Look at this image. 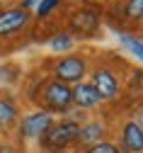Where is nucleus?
Segmentation results:
<instances>
[{
	"label": "nucleus",
	"instance_id": "nucleus-6",
	"mask_svg": "<svg viewBox=\"0 0 143 153\" xmlns=\"http://www.w3.org/2000/svg\"><path fill=\"white\" fill-rule=\"evenodd\" d=\"M29 22V10L27 7H7L0 12V36H10L27 27Z\"/></svg>",
	"mask_w": 143,
	"mask_h": 153
},
{
	"label": "nucleus",
	"instance_id": "nucleus-7",
	"mask_svg": "<svg viewBox=\"0 0 143 153\" xmlns=\"http://www.w3.org/2000/svg\"><path fill=\"white\" fill-rule=\"evenodd\" d=\"M70 100H73V105L80 107V109H92V107H97V105L102 102L99 92H97L90 83H85V80H80V83H75V85L70 88Z\"/></svg>",
	"mask_w": 143,
	"mask_h": 153
},
{
	"label": "nucleus",
	"instance_id": "nucleus-5",
	"mask_svg": "<svg viewBox=\"0 0 143 153\" xmlns=\"http://www.w3.org/2000/svg\"><path fill=\"white\" fill-rule=\"evenodd\" d=\"M90 85L99 92L102 100H114L119 95V80L109 68H95L92 78H90Z\"/></svg>",
	"mask_w": 143,
	"mask_h": 153
},
{
	"label": "nucleus",
	"instance_id": "nucleus-19",
	"mask_svg": "<svg viewBox=\"0 0 143 153\" xmlns=\"http://www.w3.org/2000/svg\"><path fill=\"white\" fill-rule=\"evenodd\" d=\"M116 153H131V151H126V148H116Z\"/></svg>",
	"mask_w": 143,
	"mask_h": 153
},
{
	"label": "nucleus",
	"instance_id": "nucleus-1",
	"mask_svg": "<svg viewBox=\"0 0 143 153\" xmlns=\"http://www.w3.org/2000/svg\"><path fill=\"white\" fill-rule=\"evenodd\" d=\"M78 131H80V124L73 122V119L53 122V124L46 129V134L41 136L44 151H49V153H61V151H66L70 143L78 141Z\"/></svg>",
	"mask_w": 143,
	"mask_h": 153
},
{
	"label": "nucleus",
	"instance_id": "nucleus-10",
	"mask_svg": "<svg viewBox=\"0 0 143 153\" xmlns=\"http://www.w3.org/2000/svg\"><path fill=\"white\" fill-rule=\"evenodd\" d=\"M102 136H104V124H102V122H87V124L80 126V131H78V141H75V143L92 146V143L102 141Z\"/></svg>",
	"mask_w": 143,
	"mask_h": 153
},
{
	"label": "nucleus",
	"instance_id": "nucleus-3",
	"mask_svg": "<svg viewBox=\"0 0 143 153\" xmlns=\"http://www.w3.org/2000/svg\"><path fill=\"white\" fill-rule=\"evenodd\" d=\"M53 124V114L49 109H36L27 117H22V124H19V136L22 139H41L46 129Z\"/></svg>",
	"mask_w": 143,
	"mask_h": 153
},
{
	"label": "nucleus",
	"instance_id": "nucleus-12",
	"mask_svg": "<svg viewBox=\"0 0 143 153\" xmlns=\"http://www.w3.org/2000/svg\"><path fill=\"white\" fill-rule=\"evenodd\" d=\"M19 117V112H17V107L10 102V100H5V97H0V126H10L15 119Z\"/></svg>",
	"mask_w": 143,
	"mask_h": 153
},
{
	"label": "nucleus",
	"instance_id": "nucleus-18",
	"mask_svg": "<svg viewBox=\"0 0 143 153\" xmlns=\"http://www.w3.org/2000/svg\"><path fill=\"white\" fill-rule=\"evenodd\" d=\"M34 3H36V0H24V7H32Z\"/></svg>",
	"mask_w": 143,
	"mask_h": 153
},
{
	"label": "nucleus",
	"instance_id": "nucleus-4",
	"mask_svg": "<svg viewBox=\"0 0 143 153\" xmlns=\"http://www.w3.org/2000/svg\"><path fill=\"white\" fill-rule=\"evenodd\" d=\"M85 73H87V63L85 59H80V56H63L56 66H53V75H56V80L61 83H80L85 78Z\"/></svg>",
	"mask_w": 143,
	"mask_h": 153
},
{
	"label": "nucleus",
	"instance_id": "nucleus-2",
	"mask_svg": "<svg viewBox=\"0 0 143 153\" xmlns=\"http://www.w3.org/2000/svg\"><path fill=\"white\" fill-rule=\"evenodd\" d=\"M73 105L70 100V85L61 83V80H49L44 83V107L51 114H63L68 112V107Z\"/></svg>",
	"mask_w": 143,
	"mask_h": 153
},
{
	"label": "nucleus",
	"instance_id": "nucleus-13",
	"mask_svg": "<svg viewBox=\"0 0 143 153\" xmlns=\"http://www.w3.org/2000/svg\"><path fill=\"white\" fill-rule=\"evenodd\" d=\"M49 46H51L53 51H68V49L73 46V36H70L68 32H56L51 39H49Z\"/></svg>",
	"mask_w": 143,
	"mask_h": 153
},
{
	"label": "nucleus",
	"instance_id": "nucleus-15",
	"mask_svg": "<svg viewBox=\"0 0 143 153\" xmlns=\"http://www.w3.org/2000/svg\"><path fill=\"white\" fill-rule=\"evenodd\" d=\"M85 153H116V146L102 139V141H97L92 146H85Z\"/></svg>",
	"mask_w": 143,
	"mask_h": 153
},
{
	"label": "nucleus",
	"instance_id": "nucleus-20",
	"mask_svg": "<svg viewBox=\"0 0 143 153\" xmlns=\"http://www.w3.org/2000/svg\"><path fill=\"white\" fill-rule=\"evenodd\" d=\"M39 153H49V151H39Z\"/></svg>",
	"mask_w": 143,
	"mask_h": 153
},
{
	"label": "nucleus",
	"instance_id": "nucleus-8",
	"mask_svg": "<svg viewBox=\"0 0 143 153\" xmlns=\"http://www.w3.org/2000/svg\"><path fill=\"white\" fill-rule=\"evenodd\" d=\"M121 148H126L131 153H143V129L131 119L121 129Z\"/></svg>",
	"mask_w": 143,
	"mask_h": 153
},
{
	"label": "nucleus",
	"instance_id": "nucleus-21",
	"mask_svg": "<svg viewBox=\"0 0 143 153\" xmlns=\"http://www.w3.org/2000/svg\"><path fill=\"white\" fill-rule=\"evenodd\" d=\"M0 12H3V5H0Z\"/></svg>",
	"mask_w": 143,
	"mask_h": 153
},
{
	"label": "nucleus",
	"instance_id": "nucleus-9",
	"mask_svg": "<svg viewBox=\"0 0 143 153\" xmlns=\"http://www.w3.org/2000/svg\"><path fill=\"white\" fill-rule=\"evenodd\" d=\"M99 25V17L95 10L85 7V10H78L73 17H70V29L73 32H83V34H92Z\"/></svg>",
	"mask_w": 143,
	"mask_h": 153
},
{
	"label": "nucleus",
	"instance_id": "nucleus-14",
	"mask_svg": "<svg viewBox=\"0 0 143 153\" xmlns=\"http://www.w3.org/2000/svg\"><path fill=\"white\" fill-rule=\"evenodd\" d=\"M124 12L129 20H143V0H129Z\"/></svg>",
	"mask_w": 143,
	"mask_h": 153
},
{
	"label": "nucleus",
	"instance_id": "nucleus-16",
	"mask_svg": "<svg viewBox=\"0 0 143 153\" xmlns=\"http://www.w3.org/2000/svg\"><path fill=\"white\" fill-rule=\"evenodd\" d=\"M58 3H61V0H39V3H36V15H39V17L51 15V12L56 10Z\"/></svg>",
	"mask_w": 143,
	"mask_h": 153
},
{
	"label": "nucleus",
	"instance_id": "nucleus-17",
	"mask_svg": "<svg viewBox=\"0 0 143 153\" xmlns=\"http://www.w3.org/2000/svg\"><path fill=\"white\" fill-rule=\"evenodd\" d=\"M133 122H136V124L143 129V112H138V114H136V119H133Z\"/></svg>",
	"mask_w": 143,
	"mask_h": 153
},
{
	"label": "nucleus",
	"instance_id": "nucleus-11",
	"mask_svg": "<svg viewBox=\"0 0 143 153\" xmlns=\"http://www.w3.org/2000/svg\"><path fill=\"white\" fill-rule=\"evenodd\" d=\"M119 42H121V46H124L126 51H131L138 61H143V39H138V36H131V34H124V32H121V34H119Z\"/></svg>",
	"mask_w": 143,
	"mask_h": 153
}]
</instances>
